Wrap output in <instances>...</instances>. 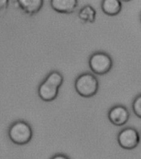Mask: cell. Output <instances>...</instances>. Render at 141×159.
Here are the masks:
<instances>
[{
  "mask_svg": "<svg viewBox=\"0 0 141 159\" xmlns=\"http://www.w3.org/2000/svg\"><path fill=\"white\" fill-rule=\"evenodd\" d=\"M62 83L63 77L59 72H51L38 88V95L40 98L45 102H52L55 100Z\"/></svg>",
  "mask_w": 141,
  "mask_h": 159,
  "instance_id": "1",
  "label": "cell"
},
{
  "mask_svg": "<svg viewBox=\"0 0 141 159\" xmlns=\"http://www.w3.org/2000/svg\"><path fill=\"white\" fill-rule=\"evenodd\" d=\"M8 138L14 144L25 145L31 141L32 129L26 122L17 121L8 129Z\"/></svg>",
  "mask_w": 141,
  "mask_h": 159,
  "instance_id": "2",
  "label": "cell"
},
{
  "mask_svg": "<svg viewBox=\"0 0 141 159\" xmlns=\"http://www.w3.org/2000/svg\"><path fill=\"white\" fill-rule=\"evenodd\" d=\"M76 93L83 98H91L96 95L99 89V82L93 74L83 73L75 82Z\"/></svg>",
  "mask_w": 141,
  "mask_h": 159,
  "instance_id": "3",
  "label": "cell"
},
{
  "mask_svg": "<svg viewBox=\"0 0 141 159\" xmlns=\"http://www.w3.org/2000/svg\"><path fill=\"white\" fill-rule=\"evenodd\" d=\"M113 61L110 55L104 52H94L89 59L91 70L98 75H104L112 68Z\"/></svg>",
  "mask_w": 141,
  "mask_h": 159,
  "instance_id": "4",
  "label": "cell"
},
{
  "mask_svg": "<svg viewBox=\"0 0 141 159\" xmlns=\"http://www.w3.org/2000/svg\"><path fill=\"white\" fill-rule=\"evenodd\" d=\"M118 143L124 149L130 150L135 148L139 143V135L136 129L127 128L120 131L118 134Z\"/></svg>",
  "mask_w": 141,
  "mask_h": 159,
  "instance_id": "5",
  "label": "cell"
},
{
  "mask_svg": "<svg viewBox=\"0 0 141 159\" xmlns=\"http://www.w3.org/2000/svg\"><path fill=\"white\" fill-rule=\"evenodd\" d=\"M130 112L128 109L123 105H116L111 108L108 112V118L110 123L115 126L125 125L129 121Z\"/></svg>",
  "mask_w": 141,
  "mask_h": 159,
  "instance_id": "6",
  "label": "cell"
},
{
  "mask_svg": "<svg viewBox=\"0 0 141 159\" xmlns=\"http://www.w3.org/2000/svg\"><path fill=\"white\" fill-rule=\"evenodd\" d=\"M51 7L61 13H72L76 10L78 2L76 0H52Z\"/></svg>",
  "mask_w": 141,
  "mask_h": 159,
  "instance_id": "7",
  "label": "cell"
},
{
  "mask_svg": "<svg viewBox=\"0 0 141 159\" xmlns=\"http://www.w3.org/2000/svg\"><path fill=\"white\" fill-rule=\"evenodd\" d=\"M17 3L25 13L30 15L38 13L43 5L42 0H18Z\"/></svg>",
  "mask_w": 141,
  "mask_h": 159,
  "instance_id": "8",
  "label": "cell"
},
{
  "mask_svg": "<svg viewBox=\"0 0 141 159\" xmlns=\"http://www.w3.org/2000/svg\"><path fill=\"white\" fill-rule=\"evenodd\" d=\"M102 11L109 16H115L120 13L122 3L120 0H104L101 3Z\"/></svg>",
  "mask_w": 141,
  "mask_h": 159,
  "instance_id": "9",
  "label": "cell"
},
{
  "mask_svg": "<svg viewBox=\"0 0 141 159\" xmlns=\"http://www.w3.org/2000/svg\"><path fill=\"white\" fill-rule=\"evenodd\" d=\"M96 16V11L91 5L84 6L81 10L79 11L78 17L84 23H94Z\"/></svg>",
  "mask_w": 141,
  "mask_h": 159,
  "instance_id": "10",
  "label": "cell"
},
{
  "mask_svg": "<svg viewBox=\"0 0 141 159\" xmlns=\"http://www.w3.org/2000/svg\"><path fill=\"white\" fill-rule=\"evenodd\" d=\"M132 108H133L135 114L141 118V94L135 98L133 104H132Z\"/></svg>",
  "mask_w": 141,
  "mask_h": 159,
  "instance_id": "11",
  "label": "cell"
},
{
  "mask_svg": "<svg viewBox=\"0 0 141 159\" xmlns=\"http://www.w3.org/2000/svg\"><path fill=\"white\" fill-rule=\"evenodd\" d=\"M9 1L8 0H0V9H3L8 7Z\"/></svg>",
  "mask_w": 141,
  "mask_h": 159,
  "instance_id": "12",
  "label": "cell"
},
{
  "mask_svg": "<svg viewBox=\"0 0 141 159\" xmlns=\"http://www.w3.org/2000/svg\"><path fill=\"white\" fill-rule=\"evenodd\" d=\"M52 159H70L68 157H66V155H63V154H57L54 157H52Z\"/></svg>",
  "mask_w": 141,
  "mask_h": 159,
  "instance_id": "13",
  "label": "cell"
},
{
  "mask_svg": "<svg viewBox=\"0 0 141 159\" xmlns=\"http://www.w3.org/2000/svg\"><path fill=\"white\" fill-rule=\"evenodd\" d=\"M140 21H141V15H140Z\"/></svg>",
  "mask_w": 141,
  "mask_h": 159,
  "instance_id": "14",
  "label": "cell"
}]
</instances>
